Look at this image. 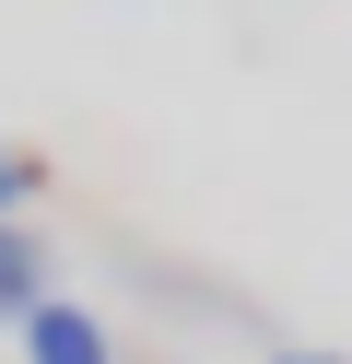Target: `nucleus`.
Wrapping results in <instances>:
<instances>
[{
    "instance_id": "1",
    "label": "nucleus",
    "mask_w": 352,
    "mask_h": 364,
    "mask_svg": "<svg viewBox=\"0 0 352 364\" xmlns=\"http://www.w3.org/2000/svg\"><path fill=\"white\" fill-rule=\"evenodd\" d=\"M23 364H117V341H106V317H94V306L47 294V306L23 317Z\"/></svg>"
},
{
    "instance_id": "2",
    "label": "nucleus",
    "mask_w": 352,
    "mask_h": 364,
    "mask_svg": "<svg viewBox=\"0 0 352 364\" xmlns=\"http://www.w3.org/2000/svg\"><path fill=\"white\" fill-rule=\"evenodd\" d=\"M36 306H47V235L36 223H0V317L23 329Z\"/></svg>"
},
{
    "instance_id": "3",
    "label": "nucleus",
    "mask_w": 352,
    "mask_h": 364,
    "mask_svg": "<svg viewBox=\"0 0 352 364\" xmlns=\"http://www.w3.org/2000/svg\"><path fill=\"white\" fill-rule=\"evenodd\" d=\"M36 188H47L36 153H0V223H23V200H36Z\"/></svg>"
},
{
    "instance_id": "4",
    "label": "nucleus",
    "mask_w": 352,
    "mask_h": 364,
    "mask_svg": "<svg viewBox=\"0 0 352 364\" xmlns=\"http://www.w3.org/2000/svg\"><path fill=\"white\" fill-rule=\"evenodd\" d=\"M270 364H341V353H270Z\"/></svg>"
}]
</instances>
